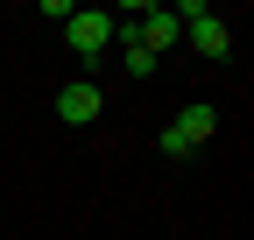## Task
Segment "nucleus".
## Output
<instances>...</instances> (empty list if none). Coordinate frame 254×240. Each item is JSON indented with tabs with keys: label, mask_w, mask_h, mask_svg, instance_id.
Returning a JSON list of instances; mask_svg holds the SVG:
<instances>
[{
	"label": "nucleus",
	"mask_w": 254,
	"mask_h": 240,
	"mask_svg": "<svg viewBox=\"0 0 254 240\" xmlns=\"http://www.w3.org/2000/svg\"><path fill=\"white\" fill-rule=\"evenodd\" d=\"M127 71H134V78H148V71H155V50H141V43H127Z\"/></svg>",
	"instance_id": "423d86ee"
},
{
	"label": "nucleus",
	"mask_w": 254,
	"mask_h": 240,
	"mask_svg": "<svg viewBox=\"0 0 254 240\" xmlns=\"http://www.w3.org/2000/svg\"><path fill=\"white\" fill-rule=\"evenodd\" d=\"M64 36H71V50H78V57H99V50L113 43V14H106V7H71Z\"/></svg>",
	"instance_id": "f03ea898"
},
{
	"label": "nucleus",
	"mask_w": 254,
	"mask_h": 240,
	"mask_svg": "<svg viewBox=\"0 0 254 240\" xmlns=\"http://www.w3.org/2000/svg\"><path fill=\"white\" fill-rule=\"evenodd\" d=\"M99 85H92V78H71V85H64V92H57V120H71V127H92V120H99Z\"/></svg>",
	"instance_id": "7ed1b4c3"
},
{
	"label": "nucleus",
	"mask_w": 254,
	"mask_h": 240,
	"mask_svg": "<svg viewBox=\"0 0 254 240\" xmlns=\"http://www.w3.org/2000/svg\"><path fill=\"white\" fill-rule=\"evenodd\" d=\"M177 36H184V21H177L170 7H134V43H141V50H155V57H163Z\"/></svg>",
	"instance_id": "20e7f679"
},
{
	"label": "nucleus",
	"mask_w": 254,
	"mask_h": 240,
	"mask_svg": "<svg viewBox=\"0 0 254 240\" xmlns=\"http://www.w3.org/2000/svg\"><path fill=\"white\" fill-rule=\"evenodd\" d=\"M190 43H198L205 57H226V50H233V28H226V21H219V14L205 7L198 21H190Z\"/></svg>",
	"instance_id": "39448f33"
},
{
	"label": "nucleus",
	"mask_w": 254,
	"mask_h": 240,
	"mask_svg": "<svg viewBox=\"0 0 254 240\" xmlns=\"http://www.w3.org/2000/svg\"><path fill=\"white\" fill-rule=\"evenodd\" d=\"M212 127H219V113H212L205 99H198V106H184L170 127H163V156H190L198 141H212Z\"/></svg>",
	"instance_id": "f257e3e1"
}]
</instances>
